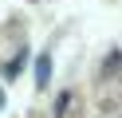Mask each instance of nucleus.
<instances>
[{"mask_svg": "<svg viewBox=\"0 0 122 118\" xmlns=\"http://www.w3.org/2000/svg\"><path fill=\"white\" fill-rule=\"evenodd\" d=\"M36 79H40V87L51 79V59H47V55H40V59H36Z\"/></svg>", "mask_w": 122, "mask_h": 118, "instance_id": "f257e3e1", "label": "nucleus"}]
</instances>
